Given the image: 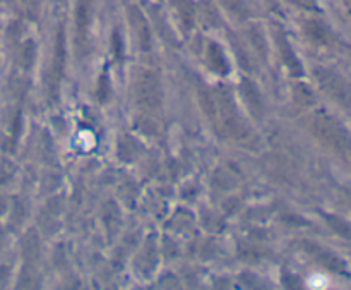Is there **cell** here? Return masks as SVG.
<instances>
[{
	"instance_id": "1",
	"label": "cell",
	"mask_w": 351,
	"mask_h": 290,
	"mask_svg": "<svg viewBox=\"0 0 351 290\" xmlns=\"http://www.w3.org/2000/svg\"><path fill=\"white\" fill-rule=\"evenodd\" d=\"M137 101L146 110H156L161 103V88L153 74H144L137 84Z\"/></svg>"
}]
</instances>
